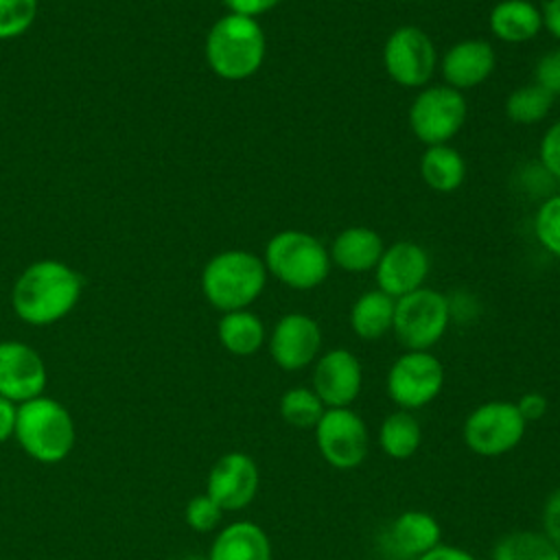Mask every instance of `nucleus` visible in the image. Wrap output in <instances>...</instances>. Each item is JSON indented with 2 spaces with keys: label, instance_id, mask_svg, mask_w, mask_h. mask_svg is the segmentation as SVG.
Here are the masks:
<instances>
[{
  "label": "nucleus",
  "instance_id": "nucleus-39",
  "mask_svg": "<svg viewBox=\"0 0 560 560\" xmlns=\"http://www.w3.org/2000/svg\"><path fill=\"white\" fill-rule=\"evenodd\" d=\"M540 13H542V28H547L560 42V0H547Z\"/></svg>",
  "mask_w": 560,
  "mask_h": 560
},
{
  "label": "nucleus",
  "instance_id": "nucleus-32",
  "mask_svg": "<svg viewBox=\"0 0 560 560\" xmlns=\"http://www.w3.org/2000/svg\"><path fill=\"white\" fill-rule=\"evenodd\" d=\"M534 83L545 88L551 96H560V48L545 52L536 61Z\"/></svg>",
  "mask_w": 560,
  "mask_h": 560
},
{
  "label": "nucleus",
  "instance_id": "nucleus-6",
  "mask_svg": "<svg viewBox=\"0 0 560 560\" xmlns=\"http://www.w3.org/2000/svg\"><path fill=\"white\" fill-rule=\"evenodd\" d=\"M448 324V298L435 289L420 287L396 300L392 330L407 350L433 348L444 337Z\"/></svg>",
  "mask_w": 560,
  "mask_h": 560
},
{
  "label": "nucleus",
  "instance_id": "nucleus-13",
  "mask_svg": "<svg viewBox=\"0 0 560 560\" xmlns=\"http://www.w3.org/2000/svg\"><path fill=\"white\" fill-rule=\"evenodd\" d=\"M322 350V328L304 313L282 315L269 337V354L278 368L298 372L311 365Z\"/></svg>",
  "mask_w": 560,
  "mask_h": 560
},
{
  "label": "nucleus",
  "instance_id": "nucleus-16",
  "mask_svg": "<svg viewBox=\"0 0 560 560\" xmlns=\"http://www.w3.org/2000/svg\"><path fill=\"white\" fill-rule=\"evenodd\" d=\"M374 269L378 289L398 300L424 287L429 276V254L413 241H398L383 249Z\"/></svg>",
  "mask_w": 560,
  "mask_h": 560
},
{
  "label": "nucleus",
  "instance_id": "nucleus-29",
  "mask_svg": "<svg viewBox=\"0 0 560 560\" xmlns=\"http://www.w3.org/2000/svg\"><path fill=\"white\" fill-rule=\"evenodd\" d=\"M534 234L551 256L560 258V195H551L538 206Z\"/></svg>",
  "mask_w": 560,
  "mask_h": 560
},
{
  "label": "nucleus",
  "instance_id": "nucleus-35",
  "mask_svg": "<svg viewBox=\"0 0 560 560\" xmlns=\"http://www.w3.org/2000/svg\"><path fill=\"white\" fill-rule=\"evenodd\" d=\"M516 409L525 422H536L547 413L549 400L540 392H527L516 400Z\"/></svg>",
  "mask_w": 560,
  "mask_h": 560
},
{
  "label": "nucleus",
  "instance_id": "nucleus-1",
  "mask_svg": "<svg viewBox=\"0 0 560 560\" xmlns=\"http://www.w3.org/2000/svg\"><path fill=\"white\" fill-rule=\"evenodd\" d=\"M81 276L59 262L39 260L22 271L13 284L15 315L31 326H48L63 319L81 298Z\"/></svg>",
  "mask_w": 560,
  "mask_h": 560
},
{
  "label": "nucleus",
  "instance_id": "nucleus-31",
  "mask_svg": "<svg viewBox=\"0 0 560 560\" xmlns=\"http://www.w3.org/2000/svg\"><path fill=\"white\" fill-rule=\"evenodd\" d=\"M223 518V510L219 508V503L208 497L206 492L203 494H197L192 497L186 508H184V521L186 525L192 529V532H199V534H206V532H212L219 527Z\"/></svg>",
  "mask_w": 560,
  "mask_h": 560
},
{
  "label": "nucleus",
  "instance_id": "nucleus-17",
  "mask_svg": "<svg viewBox=\"0 0 560 560\" xmlns=\"http://www.w3.org/2000/svg\"><path fill=\"white\" fill-rule=\"evenodd\" d=\"M442 527L424 510L400 512L383 534V547L398 560H416L440 545Z\"/></svg>",
  "mask_w": 560,
  "mask_h": 560
},
{
  "label": "nucleus",
  "instance_id": "nucleus-18",
  "mask_svg": "<svg viewBox=\"0 0 560 560\" xmlns=\"http://www.w3.org/2000/svg\"><path fill=\"white\" fill-rule=\"evenodd\" d=\"M497 55L490 42L470 37L455 42L442 57V77L455 90L481 85L494 70Z\"/></svg>",
  "mask_w": 560,
  "mask_h": 560
},
{
  "label": "nucleus",
  "instance_id": "nucleus-30",
  "mask_svg": "<svg viewBox=\"0 0 560 560\" xmlns=\"http://www.w3.org/2000/svg\"><path fill=\"white\" fill-rule=\"evenodd\" d=\"M37 15V0H0V39H11L31 28Z\"/></svg>",
  "mask_w": 560,
  "mask_h": 560
},
{
  "label": "nucleus",
  "instance_id": "nucleus-36",
  "mask_svg": "<svg viewBox=\"0 0 560 560\" xmlns=\"http://www.w3.org/2000/svg\"><path fill=\"white\" fill-rule=\"evenodd\" d=\"M230 13L247 15V18H258L267 11H271L280 0H221Z\"/></svg>",
  "mask_w": 560,
  "mask_h": 560
},
{
  "label": "nucleus",
  "instance_id": "nucleus-24",
  "mask_svg": "<svg viewBox=\"0 0 560 560\" xmlns=\"http://www.w3.org/2000/svg\"><path fill=\"white\" fill-rule=\"evenodd\" d=\"M217 335L221 346L236 357H249L258 352L260 346L265 343L262 319L247 308L223 313Z\"/></svg>",
  "mask_w": 560,
  "mask_h": 560
},
{
  "label": "nucleus",
  "instance_id": "nucleus-28",
  "mask_svg": "<svg viewBox=\"0 0 560 560\" xmlns=\"http://www.w3.org/2000/svg\"><path fill=\"white\" fill-rule=\"evenodd\" d=\"M324 411H326V405L308 387H291L280 398L282 420L298 429H315Z\"/></svg>",
  "mask_w": 560,
  "mask_h": 560
},
{
  "label": "nucleus",
  "instance_id": "nucleus-4",
  "mask_svg": "<svg viewBox=\"0 0 560 560\" xmlns=\"http://www.w3.org/2000/svg\"><path fill=\"white\" fill-rule=\"evenodd\" d=\"M267 282L262 258L245 249H228L208 260L201 273L206 300L223 311H241L258 300Z\"/></svg>",
  "mask_w": 560,
  "mask_h": 560
},
{
  "label": "nucleus",
  "instance_id": "nucleus-21",
  "mask_svg": "<svg viewBox=\"0 0 560 560\" xmlns=\"http://www.w3.org/2000/svg\"><path fill=\"white\" fill-rule=\"evenodd\" d=\"M490 31L505 44H525L542 28V13L529 0H501L488 15Z\"/></svg>",
  "mask_w": 560,
  "mask_h": 560
},
{
  "label": "nucleus",
  "instance_id": "nucleus-11",
  "mask_svg": "<svg viewBox=\"0 0 560 560\" xmlns=\"http://www.w3.org/2000/svg\"><path fill=\"white\" fill-rule=\"evenodd\" d=\"M383 66L394 83L402 88H424L435 72L438 52L422 28L405 24L394 28L385 39Z\"/></svg>",
  "mask_w": 560,
  "mask_h": 560
},
{
  "label": "nucleus",
  "instance_id": "nucleus-37",
  "mask_svg": "<svg viewBox=\"0 0 560 560\" xmlns=\"http://www.w3.org/2000/svg\"><path fill=\"white\" fill-rule=\"evenodd\" d=\"M15 418H18V405L0 396V444L13 438Z\"/></svg>",
  "mask_w": 560,
  "mask_h": 560
},
{
  "label": "nucleus",
  "instance_id": "nucleus-7",
  "mask_svg": "<svg viewBox=\"0 0 560 560\" xmlns=\"http://www.w3.org/2000/svg\"><path fill=\"white\" fill-rule=\"evenodd\" d=\"M527 422L510 400H488L475 407L462 427L464 444L481 457H499L516 448Z\"/></svg>",
  "mask_w": 560,
  "mask_h": 560
},
{
  "label": "nucleus",
  "instance_id": "nucleus-22",
  "mask_svg": "<svg viewBox=\"0 0 560 560\" xmlns=\"http://www.w3.org/2000/svg\"><path fill=\"white\" fill-rule=\"evenodd\" d=\"M396 300L381 289L365 291L359 295L350 308V328L357 337L365 341L381 339L394 326Z\"/></svg>",
  "mask_w": 560,
  "mask_h": 560
},
{
  "label": "nucleus",
  "instance_id": "nucleus-10",
  "mask_svg": "<svg viewBox=\"0 0 560 560\" xmlns=\"http://www.w3.org/2000/svg\"><path fill=\"white\" fill-rule=\"evenodd\" d=\"M313 431L319 455L332 468L352 470L368 455V427L350 407H326Z\"/></svg>",
  "mask_w": 560,
  "mask_h": 560
},
{
  "label": "nucleus",
  "instance_id": "nucleus-26",
  "mask_svg": "<svg viewBox=\"0 0 560 560\" xmlns=\"http://www.w3.org/2000/svg\"><path fill=\"white\" fill-rule=\"evenodd\" d=\"M492 560H560V549L542 532L518 529L497 540Z\"/></svg>",
  "mask_w": 560,
  "mask_h": 560
},
{
  "label": "nucleus",
  "instance_id": "nucleus-20",
  "mask_svg": "<svg viewBox=\"0 0 560 560\" xmlns=\"http://www.w3.org/2000/svg\"><path fill=\"white\" fill-rule=\"evenodd\" d=\"M385 245L376 230L352 225L341 230L330 245V262L348 273H363L376 267Z\"/></svg>",
  "mask_w": 560,
  "mask_h": 560
},
{
  "label": "nucleus",
  "instance_id": "nucleus-3",
  "mask_svg": "<svg viewBox=\"0 0 560 560\" xmlns=\"http://www.w3.org/2000/svg\"><path fill=\"white\" fill-rule=\"evenodd\" d=\"M13 438L31 459L59 464L72 453L77 429L70 411L59 400L42 394L18 405Z\"/></svg>",
  "mask_w": 560,
  "mask_h": 560
},
{
  "label": "nucleus",
  "instance_id": "nucleus-12",
  "mask_svg": "<svg viewBox=\"0 0 560 560\" xmlns=\"http://www.w3.org/2000/svg\"><path fill=\"white\" fill-rule=\"evenodd\" d=\"M260 483L256 462L241 451L221 455L206 479V494L212 497L223 512H238L247 508Z\"/></svg>",
  "mask_w": 560,
  "mask_h": 560
},
{
  "label": "nucleus",
  "instance_id": "nucleus-34",
  "mask_svg": "<svg viewBox=\"0 0 560 560\" xmlns=\"http://www.w3.org/2000/svg\"><path fill=\"white\" fill-rule=\"evenodd\" d=\"M542 534L560 549V488H556L545 501Z\"/></svg>",
  "mask_w": 560,
  "mask_h": 560
},
{
  "label": "nucleus",
  "instance_id": "nucleus-9",
  "mask_svg": "<svg viewBox=\"0 0 560 560\" xmlns=\"http://www.w3.org/2000/svg\"><path fill=\"white\" fill-rule=\"evenodd\" d=\"M444 387V365L429 350H407L400 354L385 378L387 396L405 411L433 402Z\"/></svg>",
  "mask_w": 560,
  "mask_h": 560
},
{
  "label": "nucleus",
  "instance_id": "nucleus-8",
  "mask_svg": "<svg viewBox=\"0 0 560 560\" xmlns=\"http://www.w3.org/2000/svg\"><path fill=\"white\" fill-rule=\"evenodd\" d=\"M466 98L451 85H429L418 92L409 107V125L413 136L427 147L448 144L464 127Z\"/></svg>",
  "mask_w": 560,
  "mask_h": 560
},
{
  "label": "nucleus",
  "instance_id": "nucleus-33",
  "mask_svg": "<svg viewBox=\"0 0 560 560\" xmlns=\"http://www.w3.org/2000/svg\"><path fill=\"white\" fill-rule=\"evenodd\" d=\"M540 164L551 177L560 179V120H556L540 140Z\"/></svg>",
  "mask_w": 560,
  "mask_h": 560
},
{
  "label": "nucleus",
  "instance_id": "nucleus-14",
  "mask_svg": "<svg viewBox=\"0 0 560 560\" xmlns=\"http://www.w3.org/2000/svg\"><path fill=\"white\" fill-rule=\"evenodd\" d=\"M46 365L35 348L22 341H0V396L22 405L44 394Z\"/></svg>",
  "mask_w": 560,
  "mask_h": 560
},
{
  "label": "nucleus",
  "instance_id": "nucleus-25",
  "mask_svg": "<svg viewBox=\"0 0 560 560\" xmlns=\"http://www.w3.org/2000/svg\"><path fill=\"white\" fill-rule=\"evenodd\" d=\"M422 442L420 422L411 411H394L389 413L378 429V444L383 453L392 459H409Z\"/></svg>",
  "mask_w": 560,
  "mask_h": 560
},
{
  "label": "nucleus",
  "instance_id": "nucleus-23",
  "mask_svg": "<svg viewBox=\"0 0 560 560\" xmlns=\"http://www.w3.org/2000/svg\"><path fill=\"white\" fill-rule=\"evenodd\" d=\"M420 175L424 184L438 192H453L464 184L466 162L462 153L448 144L427 147L420 158Z\"/></svg>",
  "mask_w": 560,
  "mask_h": 560
},
{
  "label": "nucleus",
  "instance_id": "nucleus-27",
  "mask_svg": "<svg viewBox=\"0 0 560 560\" xmlns=\"http://www.w3.org/2000/svg\"><path fill=\"white\" fill-rule=\"evenodd\" d=\"M553 98L556 96H551L538 83L521 85L510 92V96L505 101V114L512 122L534 125V122H540L542 118H547V114L553 105Z\"/></svg>",
  "mask_w": 560,
  "mask_h": 560
},
{
  "label": "nucleus",
  "instance_id": "nucleus-5",
  "mask_svg": "<svg viewBox=\"0 0 560 560\" xmlns=\"http://www.w3.org/2000/svg\"><path fill=\"white\" fill-rule=\"evenodd\" d=\"M267 273L289 289L308 291L319 287L330 271V254L324 243L304 230L273 234L262 258Z\"/></svg>",
  "mask_w": 560,
  "mask_h": 560
},
{
  "label": "nucleus",
  "instance_id": "nucleus-2",
  "mask_svg": "<svg viewBox=\"0 0 560 560\" xmlns=\"http://www.w3.org/2000/svg\"><path fill=\"white\" fill-rule=\"evenodd\" d=\"M265 52L267 42L256 18L228 13L210 26L206 37V61L225 81H243L256 74Z\"/></svg>",
  "mask_w": 560,
  "mask_h": 560
},
{
  "label": "nucleus",
  "instance_id": "nucleus-38",
  "mask_svg": "<svg viewBox=\"0 0 560 560\" xmlns=\"http://www.w3.org/2000/svg\"><path fill=\"white\" fill-rule=\"evenodd\" d=\"M416 560H477L470 551L455 545H438Z\"/></svg>",
  "mask_w": 560,
  "mask_h": 560
},
{
  "label": "nucleus",
  "instance_id": "nucleus-19",
  "mask_svg": "<svg viewBox=\"0 0 560 560\" xmlns=\"http://www.w3.org/2000/svg\"><path fill=\"white\" fill-rule=\"evenodd\" d=\"M271 540L254 521H234L219 529L206 560H271Z\"/></svg>",
  "mask_w": 560,
  "mask_h": 560
},
{
  "label": "nucleus",
  "instance_id": "nucleus-15",
  "mask_svg": "<svg viewBox=\"0 0 560 560\" xmlns=\"http://www.w3.org/2000/svg\"><path fill=\"white\" fill-rule=\"evenodd\" d=\"M363 385L361 361L346 348L324 352L313 370V392L326 407H350Z\"/></svg>",
  "mask_w": 560,
  "mask_h": 560
}]
</instances>
